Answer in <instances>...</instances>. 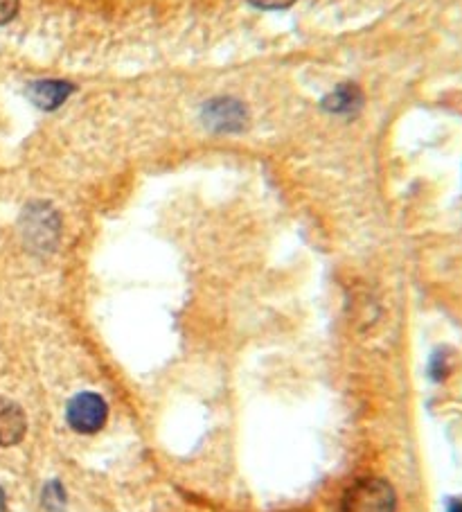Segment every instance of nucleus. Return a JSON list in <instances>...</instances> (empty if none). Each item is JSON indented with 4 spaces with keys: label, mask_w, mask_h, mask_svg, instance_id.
<instances>
[{
    "label": "nucleus",
    "mask_w": 462,
    "mask_h": 512,
    "mask_svg": "<svg viewBox=\"0 0 462 512\" xmlns=\"http://www.w3.org/2000/svg\"><path fill=\"white\" fill-rule=\"evenodd\" d=\"M248 3L260 7V10H287L296 0H248Z\"/></svg>",
    "instance_id": "nucleus-10"
},
{
    "label": "nucleus",
    "mask_w": 462,
    "mask_h": 512,
    "mask_svg": "<svg viewBox=\"0 0 462 512\" xmlns=\"http://www.w3.org/2000/svg\"><path fill=\"white\" fill-rule=\"evenodd\" d=\"M43 501H46V506L50 510H59L61 506H64V492H61V485L50 483L46 488V497H43Z\"/></svg>",
    "instance_id": "nucleus-8"
},
{
    "label": "nucleus",
    "mask_w": 462,
    "mask_h": 512,
    "mask_svg": "<svg viewBox=\"0 0 462 512\" xmlns=\"http://www.w3.org/2000/svg\"><path fill=\"white\" fill-rule=\"evenodd\" d=\"M447 512H462V499H451Z\"/></svg>",
    "instance_id": "nucleus-11"
},
{
    "label": "nucleus",
    "mask_w": 462,
    "mask_h": 512,
    "mask_svg": "<svg viewBox=\"0 0 462 512\" xmlns=\"http://www.w3.org/2000/svg\"><path fill=\"white\" fill-rule=\"evenodd\" d=\"M25 429H28V422H25V413L21 411V406L0 397V447L21 443Z\"/></svg>",
    "instance_id": "nucleus-6"
},
{
    "label": "nucleus",
    "mask_w": 462,
    "mask_h": 512,
    "mask_svg": "<svg viewBox=\"0 0 462 512\" xmlns=\"http://www.w3.org/2000/svg\"><path fill=\"white\" fill-rule=\"evenodd\" d=\"M59 233V219L48 206H30L25 213V235L34 246H50Z\"/></svg>",
    "instance_id": "nucleus-4"
},
{
    "label": "nucleus",
    "mask_w": 462,
    "mask_h": 512,
    "mask_svg": "<svg viewBox=\"0 0 462 512\" xmlns=\"http://www.w3.org/2000/svg\"><path fill=\"white\" fill-rule=\"evenodd\" d=\"M0 512H7V501H5V492L0 490Z\"/></svg>",
    "instance_id": "nucleus-12"
},
{
    "label": "nucleus",
    "mask_w": 462,
    "mask_h": 512,
    "mask_svg": "<svg viewBox=\"0 0 462 512\" xmlns=\"http://www.w3.org/2000/svg\"><path fill=\"white\" fill-rule=\"evenodd\" d=\"M203 122L210 129L233 134V131H242L246 127L248 111L235 97H217L203 107Z\"/></svg>",
    "instance_id": "nucleus-3"
},
{
    "label": "nucleus",
    "mask_w": 462,
    "mask_h": 512,
    "mask_svg": "<svg viewBox=\"0 0 462 512\" xmlns=\"http://www.w3.org/2000/svg\"><path fill=\"white\" fill-rule=\"evenodd\" d=\"M106 416H109L106 402L95 393L75 395L66 411L68 425L79 431V434H95V431H100L106 425Z\"/></svg>",
    "instance_id": "nucleus-2"
},
{
    "label": "nucleus",
    "mask_w": 462,
    "mask_h": 512,
    "mask_svg": "<svg viewBox=\"0 0 462 512\" xmlns=\"http://www.w3.org/2000/svg\"><path fill=\"white\" fill-rule=\"evenodd\" d=\"M75 86L64 79H41L28 86L30 100L43 111H55L64 104L70 95H73Z\"/></svg>",
    "instance_id": "nucleus-5"
},
{
    "label": "nucleus",
    "mask_w": 462,
    "mask_h": 512,
    "mask_svg": "<svg viewBox=\"0 0 462 512\" xmlns=\"http://www.w3.org/2000/svg\"><path fill=\"white\" fill-rule=\"evenodd\" d=\"M363 107V93L359 86L354 84H341L323 100V109L330 113H339V116H350Z\"/></svg>",
    "instance_id": "nucleus-7"
},
{
    "label": "nucleus",
    "mask_w": 462,
    "mask_h": 512,
    "mask_svg": "<svg viewBox=\"0 0 462 512\" xmlns=\"http://www.w3.org/2000/svg\"><path fill=\"white\" fill-rule=\"evenodd\" d=\"M19 12V0H0V25L10 23Z\"/></svg>",
    "instance_id": "nucleus-9"
},
{
    "label": "nucleus",
    "mask_w": 462,
    "mask_h": 512,
    "mask_svg": "<svg viewBox=\"0 0 462 512\" xmlns=\"http://www.w3.org/2000/svg\"><path fill=\"white\" fill-rule=\"evenodd\" d=\"M397 497L393 485L377 476L354 481L343 494L341 512H395Z\"/></svg>",
    "instance_id": "nucleus-1"
}]
</instances>
